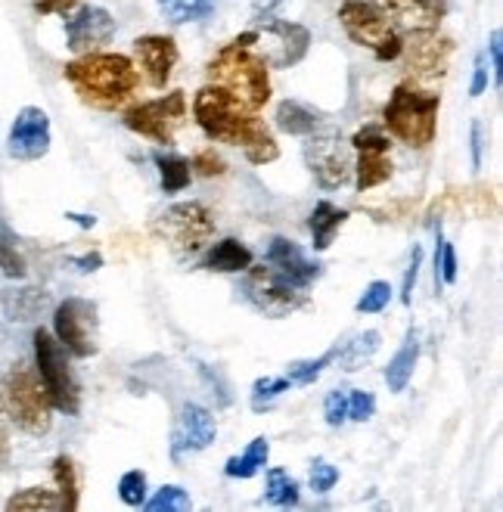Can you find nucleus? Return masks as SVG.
Listing matches in <instances>:
<instances>
[{
    "instance_id": "nucleus-30",
    "label": "nucleus",
    "mask_w": 503,
    "mask_h": 512,
    "mask_svg": "<svg viewBox=\"0 0 503 512\" xmlns=\"http://www.w3.org/2000/svg\"><path fill=\"white\" fill-rule=\"evenodd\" d=\"M156 165H159V177H162V190L165 193H181L190 187V162L181 159V156H156Z\"/></svg>"
},
{
    "instance_id": "nucleus-48",
    "label": "nucleus",
    "mask_w": 503,
    "mask_h": 512,
    "mask_svg": "<svg viewBox=\"0 0 503 512\" xmlns=\"http://www.w3.org/2000/svg\"><path fill=\"white\" fill-rule=\"evenodd\" d=\"M81 0H38L35 4V10L41 13V16H50V13H69L72 7H78Z\"/></svg>"
},
{
    "instance_id": "nucleus-32",
    "label": "nucleus",
    "mask_w": 503,
    "mask_h": 512,
    "mask_svg": "<svg viewBox=\"0 0 503 512\" xmlns=\"http://www.w3.org/2000/svg\"><path fill=\"white\" fill-rule=\"evenodd\" d=\"M0 270H4L10 280H22L28 274L25 258L19 252V239L7 227H0Z\"/></svg>"
},
{
    "instance_id": "nucleus-35",
    "label": "nucleus",
    "mask_w": 503,
    "mask_h": 512,
    "mask_svg": "<svg viewBox=\"0 0 503 512\" xmlns=\"http://www.w3.org/2000/svg\"><path fill=\"white\" fill-rule=\"evenodd\" d=\"M143 506L150 512H187L190 509V497L184 488L177 485H165L162 491H156L153 500H143Z\"/></svg>"
},
{
    "instance_id": "nucleus-18",
    "label": "nucleus",
    "mask_w": 503,
    "mask_h": 512,
    "mask_svg": "<svg viewBox=\"0 0 503 512\" xmlns=\"http://www.w3.org/2000/svg\"><path fill=\"white\" fill-rule=\"evenodd\" d=\"M115 35V19L103 7H78L66 16V41L72 53H94Z\"/></svg>"
},
{
    "instance_id": "nucleus-14",
    "label": "nucleus",
    "mask_w": 503,
    "mask_h": 512,
    "mask_svg": "<svg viewBox=\"0 0 503 512\" xmlns=\"http://www.w3.org/2000/svg\"><path fill=\"white\" fill-rule=\"evenodd\" d=\"M308 165H311V174L317 177V184L323 190L345 187L348 177H351V168H354L348 143H342L336 134L317 137L308 143Z\"/></svg>"
},
{
    "instance_id": "nucleus-44",
    "label": "nucleus",
    "mask_w": 503,
    "mask_h": 512,
    "mask_svg": "<svg viewBox=\"0 0 503 512\" xmlns=\"http://www.w3.org/2000/svg\"><path fill=\"white\" fill-rule=\"evenodd\" d=\"M420 264H423V249H420V246H413L410 264H407V270H404V286H401V301H404V305H410V292H413V286H417Z\"/></svg>"
},
{
    "instance_id": "nucleus-5",
    "label": "nucleus",
    "mask_w": 503,
    "mask_h": 512,
    "mask_svg": "<svg viewBox=\"0 0 503 512\" xmlns=\"http://www.w3.org/2000/svg\"><path fill=\"white\" fill-rule=\"evenodd\" d=\"M153 230L165 239V246L181 258L199 255L215 236V218L202 202H174L156 218Z\"/></svg>"
},
{
    "instance_id": "nucleus-19",
    "label": "nucleus",
    "mask_w": 503,
    "mask_h": 512,
    "mask_svg": "<svg viewBox=\"0 0 503 512\" xmlns=\"http://www.w3.org/2000/svg\"><path fill=\"white\" fill-rule=\"evenodd\" d=\"M177 44L168 35H143L134 41V59H137V69L143 72L146 84L162 90L177 66Z\"/></svg>"
},
{
    "instance_id": "nucleus-31",
    "label": "nucleus",
    "mask_w": 503,
    "mask_h": 512,
    "mask_svg": "<svg viewBox=\"0 0 503 512\" xmlns=\"http://www.w3.org/2000/svg\"><path fill=\"white\" fill-rule=\"evenodd\" d=\"M268 503L274 506H299V481H295L286 469H271L268 472Z\"/></svg>"
},
{
    "instance_id": "nucleus-21",
    "label": "nucleus",
    "mask_w": 503,
    "mask_h": 512,
    "mask_svg": "<svg viewBox=\"0 0 503 512\" xmlns=\"http://www.w3.org/2000/svg\"><path fill=\"white\" fill-rule=\"evenodd\" d=\"M264 258H268V264L277 270L283 280H289L295 289H308L323 274V267L317 261H311L299 246L292 243V239H283V236L271 239L268 255H264Z\"/></svg>"
},
{
    "instance_id": "nucleus-41",
    "label": "nucleus",
    "mask_w": 503,
    "mask_h": 512,
    "mask_svg": "<svg viewBox=\"0 0 503 512\" xmlns=\"http://www.w3.org/2000/svg\"><path fill=\"white\" fill-rule=\"evenodd\" d=\"M376 413V398L370 391H351L348 395V419L354 423H367V419Z\"/></svg>"
},
{
    "instance_id": "nucleus-45",
    "label": "nucleus",
    "mask_w": 503,
    "mask_h": 512,
    "mask_svg": "<svg viewBox=\"0 0 503 512\" xmlns=\"http://www.w3.org/2000/svg\"><path fill=\"white\" fill-rule=\"evenodd\" d=\"M488 90V53L476 56V66H472V84H469V94L472 97H482Z\"/></svg>"
},
{
    "instance_id": "nucleus-2",
    "label": "nucleus",
    "mask_w": 503,
    "mask_h": 512,
    "mask_svg": "<svg viewBox=\"0 0 503 512\" xmlns=\"http://www.w3.org/2000/svg\"><path fill=\"white\" fill-rule=\"evenodd\" d=\"M66 81L78 100L91 109L115 112L122 109L140 87V72L122 53H81L66 66Z\"/></svg>"
},
{
    "instance_id": "nucleus-27",
    "label": "nucleus",
    "mask_w": 503,
    "mask_h": 512,
    "mask_svg": "<svg viewBox=\"0 0 503 512\" xmlns=\"http://www.w3.org/2000/svg\"><path fill=\"white\" fill-rule=\"evenodd\" d=\"M376 351H379V333L376 329H367V333L354 336L345 348H336V360L342 364V370L354 373V370H361Z\"/></svg>"
},
{
    "instance_id": "nucleus-47",
    "label": "nucleus",
    "mask_w": 503,
    "mask_h": 512,
    "mask_svg": "<svg viewBox=\"0 0 503 512\" xmlns=\"http://www.w3.org/2000/svg\"><path fill=\"white\" fill-rule=\"evenodd\" d=\"M469 149H472V168H482V153H485L482 122H472V128H469Z\"/></svg>"
},
{
    "instance_id": "nucleus-15",
    "label": "nucleus",
    "mask_w": 503,
    "mask_h": 512,
    "mask_svg": "<svg viewBox=\"0 0 503 512\" xmlns=\"http://www.w3.org/2000/svg\"><path fill=\"white\" fill-rule=\"evenodd\" d=\"M361 153L358 159V190L367 193L379 184H386L392 177V159H389V137L382 134L379 128H364L351 137V143Z\"/></svg>"
},
{
    "instance_id": "nucleus-6",
    "label": "nucleus",
    "mask_w": 503,
    "mask_h": 512,
    "mask_svg": "<svg viewBox=\"0 0 503 512\" xmlns=\"http://www.w3.org/2000/svg\"><path fill=\"white\" fill-rule=\"evenodd\" d=\"M339 22L345 28V35L358 47H367L379 63H392V59L401 56L404 41L398 35V28L370 0H342Z\"/></svg>"
},
{
    "instance_id": "nucleus-1",
    "label": "nucleus",
    "mask_w": 503,
    "mask_h": 512,
    "mask_svg": "<svg viewBox=\"0 0 503 512\" xmlns=\"http://www.w3.org/2000/svg\"><path fill=\"white\" fill-rule=\"evenodd\" d=\"M193 118L205 131V137L227 146H240L252 165H271L280 159V146L271 128L261 122L258 112L230 97L224 87L205 84L193 100Z\"/></svg>"
},
{
    "instance_id": "nucleus-9",
    "label": "nucleus",
    "mask_w": 503,
    "mask_h": 512,
    "mask_svg": "<svg viewBox=\"0 0 503 512\" xmlns=\"http://www.w3.org/2000/svg\"><path fill=\"white\" fill-rule=\"evenodd\" d=\"M243 295L246 301L261 311L264 317H289L299 308H305V289H295L289 280H283L271 264H258V267H246L243 270Z\"/></svg>"
},
{
    "instance_id": "nucleus-17",
    "label": "nucleus",
    "mask_w": 503,
    "mask_h": 512,
    "mask_svg": "<svg viewBox=\"0 0 503 512\" xmlns=\"http://www.w3.org/2000/svg\"><path fill=\"white\" fill-rule=\"evenodd\" d=\"M215 435H218L215 416L199 404H184L181 413H177L174 435H171V457L181 460L187 454H199V450H205L215 441Z\"/></svg>"
},
{
    "instance_id": "nucleus-36",
    "label": "nucleus",
    "mask_w": 503,
    "mask_h": 512,
    "mask_svg": "<svg viewBox=\"0 0 503 512\" xmlns=\"http://www.w3.org/2000/svg\"><path fill=\"white\" fill-rule=\"evenodd\" d=\"M292 382L286 376H268V379H258L252 385V410H264V407H271L274 398H280L283 391H289Z\"/></svg>"
},
{
    "instance_id": "nucleus-51",
    "label": "nucleus",
    "mask_w": 503,
    "mask_h": 512,
    "mask_svg": "<svg viewBox=\"0 0 503 512\" xmlns=\"http://www.w3.org/2000/svg\"><path fill=\"white\" fill-rule=\"evenodd\" d=\"M0 410H4V391H0Z\"/></svg>"
},
{
    "instance_id": "nucleus-38",
    "label": "nucleus",
    "mask_w": 503,
    "mask_h": 512,
    "mask_svg": "<svg viewBox=\"0 0 503 512\" xmlns=\"http://www.w3.org/2000/svg\"><path fill=\"white\" fill-rule=\"evenodd\" d=\"M118 497L125 506H143L146 500V475L140 469H131L118 478Z\"/></svg>"
},
{
    "instance_id": "nucleus-8",
    "label": "nucleus",
    "mask_w": 503,
    "mask_h": 512,
    "mask_svg": "<svg viewBox=\"0 0 503 512\" xmlns=\"http://www.w3.org/2000/svg\"><path fill=\"white\" fill-rule=\"evenodd\" d=\"M35 367L50 395V404L56 410H63L66 416H75L81 410V385L72 373L66 348L59 345L47 329H38L35 333Z\"/></svg>"
},
{
    "instance_id": "nucleus-40",
    "label": "nucleus",
    "mask_w": 503,
    "mask_h": 512,
    "mask_svg": "<svg viewBox=\"0 0 503 512\" xmlns=\"http://www.w3.org/2000/svg\"><path fill=\"white\" fill-rule=\"evenodd\" d=\"M190 171H196L199 177H218V174L227 171V165H224V159L215 153V149H199V153L193 156V162H190Z\"/></svg>"
},
{
    "instance_id": "nucleus-22",
    "label": "nucleus",
    "mask_w": 503,
    "mask_h": 512,
    "mask_svg": "<svg viewBox=\"0 0 503 512\" xmlns=\"http://www.w3.org/2000/svg\"><path fill=\"white\" fill-rule=\"evenodd\" d=\"M345 221H348V212L345 208H339V205H333V202H317L314 205V212H311V218H308V230H311V246L317 249V252H323V249H330L333 246V239H336V233L345 227Z\"/></svg>"
},
{
    "instance_id": "nucleus-26",
    "label": "nucleus",
    "mask_w": 503,
    "mask_h": 512,
    "mask_svg": "<svg viewBox=\"0 0 503 512\" xmlns=\"http://www.w3.org/2000/svg\"><path fill=\"white\" fill-rule=\"evenodd\" d=\"M268 457H271V444H268V438H255L240 457H230V460H227L224 472H227L230 478H252V475H258L261 466H268Z\"/></svg>"
},
{
    "instance_id": "nucleus-39",
    "label": "nucleus",
    "mask_w": 503,
    "mask_h": 512,
    "mask_svg": "<svg viewBox=\"0 0 503 512\" xmlns=\"http://www.w3.org/2000/svg\"><path fill=\"white\" fill-rule=\"evenodd\" d=\"M435 280L441 283H457V249L438 236V249H435Z\"/></svg>"
},
{
    "instance_id": "nucleus-37",
    "label": "nucleus",
    "mask_w": 503,
    "mask_h": 512,
    "mask_svg": "<svg viewBox=\"0 0 503 512\" xmlns=\"http://www.w3.org/2000/svg\"><path fill=\"white\" fill-rule=\"evenodd\" d=\"M392 301V286L386 283V280H373L367 289H364V295L358 298V308L361 314H379L382 308H386Z\"/></svg>"
},
{
    "instance_id": "nucleus-28",
    "label": "nucleus",
    "mask_w": 503,
    "mask_h": 512,
    "mask_svg": "<svg viewBox=\"0 0 503 512\" xmlns=\"http://www.w3.org/2000/svg\"><path fill=\"white\" fill-rule=\"evenodd\" d=\"M159 13L171 22V25H184V22H199L205 19L218 0H156Z\"/></svg>"
},
{
    "instance_id": "nucleus-42",
    "label": "nucleus",
    "mask_w": 503,
    "mask_h": 512,
    "mask_svg": "<svg viewBox=\"0 0 503 512\" xmlns=\"http://www.w3.org/2000/svg\"><path fill=\"white\" fill-rule=\"evenodd\" d=\"M336 481H339V469H336V466L323 463V460H317V463L311 466V488H314L317 494L333 491V488H336Z\"/></svg>"
},
{
    "instance_id": "nucleus-13",
    "label": "nucleus",
    "mask_w": 503,
    "mask_h": 512,
    "mask_svg": "<svg viewBox=\"0 0 503 512\" xmlns=\"http://www.w3.org/2000/svg\"><path fill=\"white\" fill-rule=\"evenodd\" d=\"M7 153L19 162H38L50 153V118L38 106H25L7 137Z\"/></svg>"
},
{
    "instance_id": "nucleus-3",
    "label": "nucleus",
    "mask_w": 503,
    "mask_h": 512,
    "mask_svg": "<svg viewBox=\"0 0 503 512\" xmlns=\"http://www.w3.org/2000/svg\"><path fill=\"white\" fill-rule=\"evenodd\" d=\"M209 84L224 87L230 97H236L252 112L264 109V103L271 100V78L264 56L236 41L227 44L209 63Z\"/></svg>"
},
{
    "instance_id": "nucleus-24",
    "label": "nucleus",
    "mask_w": 503,
    "mask_h": 512,
    "mask_svg": "<svg viewBox=\"0 0 503 512\" xmlns=\"http://www.w3.org/2000/svg\"><path fill=\"white\" fill-rule=\"evenodd\" d=\"M252 264V252L240 243V239H221L215 243V249L205 255V270H212V274H243V270Z\"/></svg>"
},
{
    "instance_id": "nucleus-7",
    "label": "nucleus",
    "mask_w": 503,
    "mask_h": 512,
    "mask_svg": "<svg viewBox=\"0 0 503 512\" xmlns=\"http://www.w3.org/2000/svg\"><path fill=\"white\" fill-rule=\"evenodd\" d=\"M4 407L10 410L13 423L28 432V435H44L50 432V423H53V404H50V395L47 388L38 376V370L19 364L7 382H4Z\"/></svg>"
},
{
    "instance_id": "nucleus-23",
    "label": "nucleus",
    "mask_w": 503,
    "mask_h": 512,
    "mask_svg": "<svg viewBox=\"0 0 503 512\" xmlns=\"http://www.w3.org/2000/svg\"><path fill=\"white\" fill-rule=\"evenodd\" d=\"M417 360H420V333L417 329H407V336H404V345L398 348V354L389 360V367H386V385L389 391H404L407 382L413 379V370H417Z\"/></svg>"
},
{
    "instance_id": "nucleus-12",
    "label": "nucleus",
    "mask_w": 503,
    "mask_h": 512,
    "mask_svg": "<svg viewBox=\"0 0 503 512\" xmlns=\"http://www.w3.org/2000/svg\"><path fill=\"white\" fill-rule=\"evenodd\" d=\"M401 56H404V72L413 84H435L448 75L451 56H454V44L435 32H413L404 44H401Z\"/></svg>"
},
{
    "instance_id": "nucleus-43",
    "label": "nucleus",
    "mask_w": 503,
    "mask_h": 512,
    "mask_svg": "<svg viewBox=\"0 0 503 512\" xmlns=\"http://www.w3.org/2000/svg\"><path fill=\"white\" fill-rule=\"evenodd\" d=\"M323 416H327L330 426H342L348 419V395L345 391H330L327 401H323Z\"/></svg>"
},
{
    "instance_id": "nucleus-49",
    "label": "nucleus",
    "mask_w": 503,
    "mask_h": 512,
    "mask_svg": "<svg viewBox=\"0 0 503 512\" xmlns=\"http://www.w3.org/2000/svg\"><path fill=\"white\" fill-rule=\"evenodd\" d=\"M72 264L81 270V274H94V270H100L103 258H100V252H91V255H84V258H75Z\"/></svg>"
},
{
    "instance_id": "nucleus-16",
    "label": "nucleus",
    "mask_w": 503,
    "mask_h": 512,
    "mask_svg": "<svg viewBox=\"0 0 503 512\" xmlns=\"http://www.w3.org/2000/svg\"><path fill=\"white\" fill-rule=\"evenodd\" d=\"M373 7L386 16L398 32H435L448 13V0H373Z\"/></svg>"
},
{
    "instance_id": "nucleus-29",
    "label": "nucleus",
    "mask_w": 503,
    "mask_h": 512,
    "mask_svg": "<svg viewBox=\"0 0 503 512\" xmlns=\"http://www.w3.org/2000/svg\"><path fill=\"white\" fill-rule=\"evenodd\" d=\"M53 478H56V488H59V506L66 512L78 509V472L75 463L69 457H56L53 460Z\"/></svg>"
},
{
    "instance_id": "nucleus-4",
    "label": "nucleus",
    "mask_w": 503,
    "mask_h": 512,
    "mask_svg": "<svg viewBox=\"0 0 503 512\" xmlns=\"http://www.w3.org/2000/svg\"><path fill=\"white\" fill-rule=\"evenodd\" d=\"M438 109H441L438 94L420 90L417 84L413 87L398 84L386 103V112H382V122H386L389 134L398 137L401 143L413 149H426L438 131Z\"/></svg>"
},
{
    "instance_id": "nucleus-11",
    "label": "nucleus",
    "mask_w": 503,
    "mask_h": 512,
    "mask_svg": "<svg viewBox=\"0 0 503 512\" xmlns=\"http://www.w3.org/2000/svg\"><path fill=\"white\" fill-rule=\"evenodd\" d=\"M187 122V97L184 90H171L165 97L146 100L134 109L125 112V125L128 131L153 140V143H174V134Z\"/></svg>"
},
{
    "instance_id": "nucleus-25",
    "label": "nucleus",
    "mask_w": 503,
    "mask_h": 512,
    "mask_svg": "<svg viewBox=\"0 0 503 512\" xmlns=\"http://www.w3.org/2000/svg\"><path fill=\"white\" fill-rule=\"evenodd\" d=\"M274 118H277V128L283 134H289V137H311L317 131V125H320L317 112H311L308 106L295 103V100H283L277 106V115Z\"/></svg>"
},
{
    "instance_id": "nucleus-20",
    "label": "nucleus",
    "mask_w": 503,
    "mask_h": 512,
    "mask_svg": "<svg viewBox=\"0 0 503 512\" xmlns=\"http://www.w3.org/2000/svg\"><path fill=\"white\" fill-rule=\"evenodd\" d=\"M255 35H258V41H271L274 53L264 56V63L274 66V69L295 66L308 53V44H311L308 28L295 25V22H271V25H264L261 32H255Z\"/></svg>"
},
{
    "instance_id": "nucleus-50",
    "label": "nucleus",
    "mask_w": 503,
    "mask_h": 512,
    "mask_svg": "<svg viewBox=\"0 0 503 512\" xmlns=\"http://www.w3.org/2000/svg\"><path fill=\"white\" fill-rule=\"evenodd\" d=\"M69 221H75V224H81V227H94L97 224V218L91 215V218H87V215H66Z\"/></svg>"
},
{
    "instance_id": "nucleus-34",
    "label": "nucleus",
    "mask_w": 503,
    "mask_h": 512,
    "mask_svg": "<svg viewBox=\"0 0 503 512\" xmlns=\"http://www.w3.org/2000/svg\"><path fill=\"white\" fill-rule=\"evenodd\" d=\"M7 509H63L59 506V494L53 491H44V488H25V491H16L10 500H7Z\"/></svg>"
},
{
    "instance_id": "nucleus-10",
    "label": "nucleus",
    "mask_w": 503,
    "mask_h": 512,
    "mask_svg": "<svg viewBox=\"0 0 503 512\" xmlns=\"http://www.w3.org/2000/svg\"><path fill=\"white\" fill-rule=\"evenodd\" d=\"M53 333L56 342L75 357H94L97 354V336H100V317L97 305L87 298H66L53 311Z\"/></svg>"
},
{
    "instance_id": "nucleus-33",
    "label": "nucleus",
    "mask_w": 503,
    "mask_h": 512,
    "mask_svg": "<svg viewBox=\"0 0 503 512\" xmlns=\"http://www.w3.org/2000/svg\"><path fill=\"white\" fill-rule=\"evenodd\" d=\"M336 360V351H327V354H320L317 360H295V364L286 367V379L292 385H311L323 370H327L330 364Z\"/></svg>"
},
{
    "instance_id": "nucleus-46",
    "label": "nucleus",
    "mask_w": 503,
    "mask_h": 512,
    "mask_svg": "<svg viewBox=\"0 0 503 512\" xmlns=\"http://www.w3.org/2000/svg\"><path fill=\"white\" fill-rule=\"evenodd\" d=\"M488 53H491V72H494V84L500 87V78H503V35H500V32H491Z\"/></svg>"
}]
</instances>
